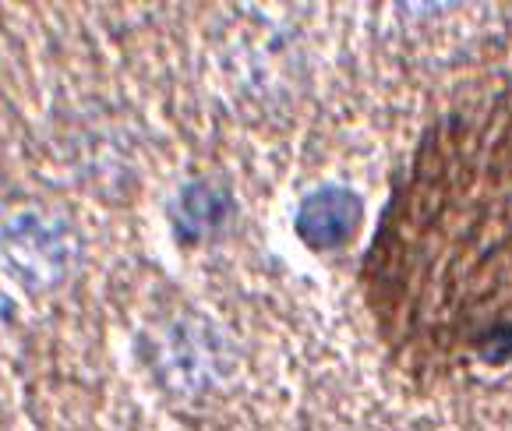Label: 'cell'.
Instances as JSON below:
<instances>
[{"label": "cell", "mask_w": 512, "mask_h": 431, "mask_svg": "<svg viewBox=\"0 0 512 431\" xmlns=\"http://www.w3.org/2000/svg\"><path fill=\"white\" fill-rule=\"evenodd\" d=\"M364 290L410 368L512 357V89L424 135L364 258Z\"/></svg>", "instance_id": "cell-1"}]
</instances>
